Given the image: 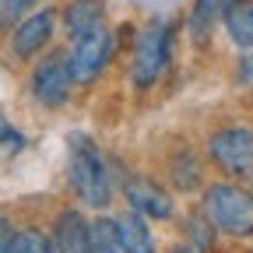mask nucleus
<instances>
[{
  "label": "nucleus",
  "mask_w": 253,
  "mask_h": 253,
  "mask_svg": "<svg viewBox=\"0 0 253 253\" xmlns=\"http://www.w3.org/2000/svg\"><path fill=\"white\" fill-rule=\"evenodd\" d=\"M169 253H194L190 246H169Z\"/></svg>",
  "instance_id": "4be33fe9"
},
{
  "label": "nucleus",
  "mask_w": 253,
  "mask_h": 253,
  "mask_svg": "<svg viewBox=\"0 0 253 253\" xmlns=\"http://www.w3.org/2000/svg\"><path fill=\"white\" fill-rule=\"evenodd\" d=\"M208 162L236 183H253V126L225 123L208 137Z\"/></svg>",
  "instance_id": "20e7f679"
},
{
  "label": "nucleus",
  "mask_w": 253,
  "mask_h": 253,
  "mask_svg": "<svg viewBox=\"0 0 253 253\" xmlns=\"http://www.w3.org/2000/svg\"><path fill=\"white\" fill-rule=\"evenodd\" d=\"M166 176H169V186L179 190V194H194V190L204 186V166H201V158L197 151H172L169 155V166H166Z\"/></svg>",
  "instance_id": "ddd939ff"
},
{
  "label": "nucleus",
  "mask_w": 253,
  "mask_h": 253,
  "mask_svg": "<svg viewBox=\"0 0 253 253\" xmlns=\"http://www.w3.org/2000/svg\"><path fill=\"white\" fill-rule=\"evenodd\" d=\"M236 78H239L243 84H253V53H243V56H239V71H236Z\"/></svg>",
  "instance_id": "412c9836"
},
{
  "label": "nucleus",
  "mask_w": 253,
  "mask_h": 253,
  "mask_svg": "<svg viewBox=\"0 0 253 253\" xmlns=\"http://www.w3.org/2000/svg\"><path fill=\"white\" fill-rule=\"evenodd\" d=\"M116 243L123 253H158L155 236L148 229V218L137 211H123L116 214Z\"/></svg>",
  "instance_id": "f8f14e48"
},
{
  "label": "nucleus",
  "mask_w": 253,
  "mask_h": 253,
  "mask_svg": "<svg viewBox=\"0 0 253 253\" xmlns=\"http://www.w3.org/2000/svg\"><path fill=\"white\" fill-rule=\"evenodd\" d=\"M67 179H71V190L78 194V201L84 208H95V211H106L113 204V190H116V179H113V169L102 158L99 144H95L88 134H71L67 141Z\"/></svg>",
  "instance_id": "f257e3e1"
},
{
  "label": "nucleus",
  "mask_w": 253,
  "mask_h": 253,
  "mask_svg": "<svg viewBox=\"0 0 253 253\" xmlns=\"http://www.w3.org/2000/svg\"><path fill=\"white\" fill-rule=\"evenodd\" d=\"M14 221L11 218H0V253H11V246H14Z\"/></svg>",
  "instance_id": "aec40b11"
},
{
  "label": "nucleus",
  "mask_w": 253,
  "mask_h": 253,
  "mask_svg": "<svg viewBox=\"0 0 253 253\" xmlns=\"http://www.w3.org/2000/svg\"><path fill=\"white\" fill-rule=\"evenodd\" d=\"M21 148H25V137L14 130V126L0 123V155H18Z\"/></svg>",
  "instance_id": "6ab92c4d"
},
{
  "label": "nucleus",
  "mask_w": 253,
  "mask_h": 253,
  "mask_svg": "<svg viewBox=\"0 0 253 253\" xmlns=\"http://www.w3.org/2000/svg\"><path fill=\"white\" fill-rule=\"evenodd\" d=\"M221 7H225V0H194L186 11V32L190 39H194V46H208L214 28L221 21Z\"/></svg>",
  "instance_id": "4468645a"
},
{
  "label": "nucleus",
  "mask_w": 253,
  "mask_h": 253,
  "mask_svg": "<svg viewBox=\"0 0 253 253\" xmlns=\"http://www.w3.org/2000/svg\"><path fill=\"white\" fill-rule=\"evenodd\" d=\"M32 99L42 109H60L71 102V88H74V74H71V60L63 49H49L39 56V63L32 67L28 78Z\"/></svg>",
  "instance_id": "39448f33"
},
{
  "label": "nucleus",
  "mask_w": 253,
  "mask_h": 253,
  "mask_svg": "<svg viewBox=\"0 0 253 253\" xmlns=\"http://www.w3.org/2000/svg\"><path fill=\"white\" fill-rule=\"evenodd\" d=\"M49 239H53V253H84L91 243V221L78 208H63L53 218Z\"/></svg>",
  "instance_id": "1a4fd4ad"
},
{
  "label": "nucleus",
  "mask_w": 253,
  "mask_h": 253,
  "mask_svg": "<svg viewBox=\"0 0 253 253\" xmlns=\"http://www.w3.org/2000/svg\"><path fill=\"white\" fill-rule=\"evenodd\" d=\"M39 0H0V32H11L25 14L36 11Z\"/></svg>",
  "instance_id": "a211bd4d"
},
{
  "label": "nucleus",
  "mask_w": 253,
  "mask_h": 253,
  "mask_svg": "<svg viewBox=\"0 0 253 253\" xmlns=\"http://www.w3.org/2000/svg\"><path fill=\"white\" fill-rule=\"evenodd\" d=\"M201 211L214 225V232L229 239H253V190L239 183H211L204 186Z\"/></svg>",
  "instance_id": "f03ea898"
},
{
  "label": "nucleus",
  "mask_w": 253,
  "mask_h": 253,
  "mask_svg": "<svg viewBox=\"0 0 253 253\" xmlns=\"http://www.w3.org/2000/svg\"><path fill=\"white\" fill-rule=\"evenodd\" d=\"M123 190V197L126 204H130V211L144 214V218H155V221H166L176 214V204H172V194L162 186V183H155L148 176H126L120 183Z\"/></svg>",
  "instance_id": "6e6552de"
},
{
  "label": "nucleus",
  "mask_w": 253,
  "mask_h": 253,
  "mask_svg": "<svg viewBox=\"0 0 253 253\" xmlns=\"http://www.w3.org/2000/svg\"><path fill=\"white\" fill-rule=\"evenodd\" d=\"M186 236H190V250H201V253H208L211 246H214V225L208 221V214L204 211H194V214H186Z\"/></svg>",
  "instance_id": "dca6fc26"
},
{
  "label": "nucleus",
  "mask_w": 253,
  "mask_h": 253,
  "mask_svg": "<svg viewBox=\"0 0 253 253\" xmlns=\"http://www.w3.org/2000/svg\"><path fill=\"white\" fill-rule=\"evenodd\" d=\"M221 28H225V36L236 49L253 53V0H225Z\"/></svg>",
  "instance_id": "9b49d317"
},
{
  "label": "nucleus",
  "mask_w": 253,
  "mask_h": 253,
  "mask_svg": "<svg viewBox=\"0 0 253 253\" xmlns=\"http://www.w3.org/2000/svg\"><path fill=\"white\" fill-rule=\"evenodd\" d=\"M84 253H123L116 243V218H109V214L91 218V243Z\"/></svg>",
  "instance_id": "2eb2a0df"
},
{
  "label": "nucleus",
  "mask_w": 253,
  "mask_h": 253,
  "mask_svg": "<svg viewBox=\"0 0 253 253\" xmlns=\"http://www.w3.org/2000/svg\"><path fill=\"white\" fill-rule=\"evenodd\" d=\"M113 53H116V32L109 25H99L95 32L74 39V46L67 53L74 84H95L106 74V67L113 63Z\"/></svg>",
  "instance_id": "423d86ee"
},
{
  "label": "nucleus",
  "mask_w": 253,
  "mask_h": 253,
  "mask_svg": "<svg viewBox=\"0 0 253 253\" xmlns=\"http://www.w3.org/2000/svg\"><path fill=\"white\" fill-rule=\"evenodd\" d=\"M106 11L109 4L106 0H67V4L60 7V25H63V36L71 42L95 32L99 25H106Z\"/></svg>",
  "instance_id": "9d476101"
},
{
  "label": "nucleus",
  "mask_w": 253,
  "mask_h": 253,
  "mask_svg": "<svg viewBox=\"0 0 253 253\" xmlns=\"http://www.w3.org/2000/svg\"><path fill=\"white\" fill-rule=\"evenodd\" d=\"M56 18H60L56 7H39V11L25 14L11 28V53L18 60H36L39 53H46L56 36Z\"/></svg>",
  "instance_id": "0eeeda50"
},
{
  "label": "nucleus",
  "mask_w": 253,
  "mask_h": 253,
  "mask_svg": "<svg viewBox=\"0 0 253 253\" xmlns=\"http://www.w3.org/2000/svg\"><path fill=\"white\" fill-rule=\"evenodd\" d=\"M11 253H53V239H49L42 229L28 225V229H18V232H14Z\"/></svg>",
  "instance_id": "f3484780"
},
{
  "label": "nucleus",
  "mask_w": 253,
  "mask_h": 253,
  "mask_svg": "<svg viewBox=\"0 0 253 253\" xmlns=\"http://www.w3.org/2000/svg\"><path fill=\"white\" fill-rule=\"evenodd\" d=\"M172 39H176V25L166 18H151L134 42V56H130V84L137 91H148L162 81V74L172 63Z\"/></svg>",
  "instance_id": "7ed1b4c3"
}]
</instances>
